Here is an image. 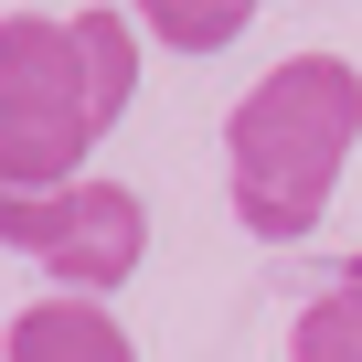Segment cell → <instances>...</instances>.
<instances>
[{"label":"cell","mask_w":362,"mask_h":362,"mask_svg":"<svg viewBox=\"0 0 362 362\" xmlns=\"http://www.w3.org/2000/svg\"><path fill=\"white\" fill-rule=\"evenodd\" d=\"M362 139V75L341 54H288L267 64L235 117H224V160H235V224L256 245H298L330 203V181Z\"/></svg>","instance_id":"1"},{"label":"cell","mask_w":362,"mask_h":362,"mask_svg":"<svg viewBox=\"0 0 362 362\" xmlns=\"http://www.w3.org/2000/svg\"><path fill=\"white\" fill-rule=\"evenodd\" d=\"M96 139H107V117L86 96L75 22H54V11H0V170L75 181Z\"/></svg>","instance_id":"2"},{"label":"cell","mask_w":362,"mask_h":362,"mask_svg":"<svg viewBox=\"0 0 362 362\" xmlns=\"http://www.w3.org/2000/svg\"><path fill=\"white\" fill-rule=\"evenodd\" d=\"M139 256H149V203L128 181H64V224L43 245V277L75 298H107L139 277Z\"/></svg>","instance_id":"3"},{"label":"cell","mask_w":362,"mask_h":362,"mask_svg":"<svg viewBox=\"0 0 362 362\" xmlns=\"http://www.w3.org/2000/svg\"><path fill=\"white\" fill-rule=\"evenodd\" d=\"M11 362H139V341L117 330L107 298L54 288V298H33V309L11 320Z\"/></svg>","instance_id":"4"},{"label":"cell","mask_w":362,"mask_h":362,"mask_svg":"<svg viewBox=\"0 0 362 362\" xmlns=\"http://www.w3.org/2000/svg\"><path fill=\"white\" fill-rule=\"evenodd\" d=\"M75 64H86L96 117L117 128L128 96H139V11H75Z\"/></svg>","instance_id":"5"},{"label":"cell","mask_w":362,"mask_h":362,"mask_svg":"<svg viewBox=\"0 0 362 362\" xmlns=\"http://www.w3.org/2000/svg\"><path fill=\"white\" fill-rule=\"evenodd\" d=\"M128 11H139V33L170 43V54H224V43L245 33L256 0H128Z\"/></svg>","instance_id":"6"},{"label":"cell","mask_w":362,"mask_h":362,"mask_svg":"<svg viewBox=\"0 0 362 362\" xmlns=\"http://www.w3.org/2000/svg\"><path fill=\"white\" fill-rule=\"evenodd\" d=\"M288 362H362V288L330 277L298 320H288Z\"/></svg>","instance_id":"7"},{"label":"cell","mask_w":362,"mask_h":362,"mask_svg":"<svg viewBox=\"0 0 362 362\" xmlns=\"http://www.w3.org/2000/svg\"><path fill=\"white\" fill-rule=\"evenodd\" d=\"M54 224H64V181H22V170H0V245L43 256Z\"/></svg>","instance_id":"8"},{"label":"cell","mask_w":362,"mask_h":362,"mask_svg":"<svg viewBox=\"0 0 362 362\" xmlns=\"http://www.w3.org/2000/svg\"><path fill=\"white\" fill-rule=\"evenodd\" d=\"M341 277H351V288H362V256H351V267H341Z\"/></svg>","instance_id":"9"}]
</instances>
